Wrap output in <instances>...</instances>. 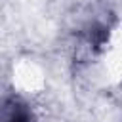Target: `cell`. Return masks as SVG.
Here are the masks:
<instances>
[{
    "label": "cell",
    "instance_id": "obj_1",
    "mask_svg": "<svg viewBox=\"0 0 122 122\" xmlns=\"http://www.w3.org/2000/svg\"><path fill=\"white\" fill-rule=\"evenodd\" d=\"M0 122H34V116L21 97L10 95L0 103Z\"/></svg>",
    "mask_w": 122,
    "mask_h": 122
}]
</instances>
